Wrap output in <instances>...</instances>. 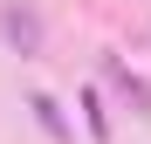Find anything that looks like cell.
I'll return each instance as SVG.
<instances>
[{"mask_svg": "<svg viewBox=\"0 0 151 144\" xmlns=\"http://www.w3.org/2000/svg\"><path fill=\"white\" fill-rule=\"evenodd\" d=\"M0 28H7L21 48H35V34H41V28H35V14H21V7H7V21H0Z\"/></svg>", "mask_w": 151, "mask_h": 144, "instance_id": "cell-1", "label": "cell"}]
</instances>
